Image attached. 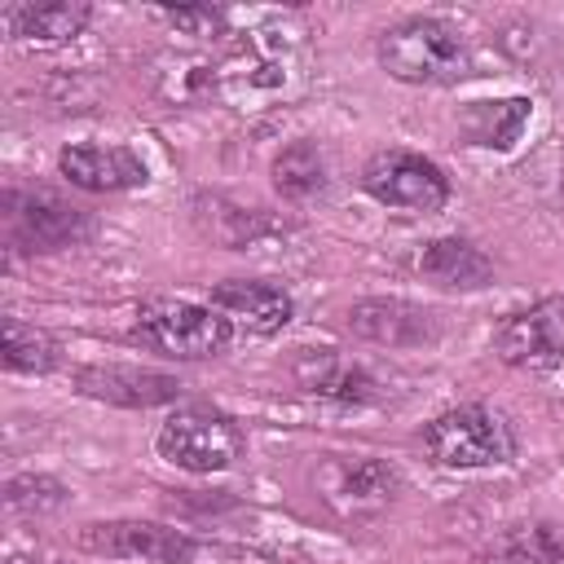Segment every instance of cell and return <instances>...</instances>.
<instances>
[{
	"mask_svg": "<svg viewBox=\"0 0 564 564\" xmlns=\"http://www.w3.org/2000/svg\"><path fill=\"white\" fill-rule=\"evenodd\" d=\"M13 564H53V560H13Z\"/></svg>",
	"mask_w": 564,
	"mask_h": 564,
	"instance_id": "cell-23",
	"label": "cell"
},
{
	"mask_svg": "<svg viewBox=\"0 0 564 564\" xmlns=\"http://www.w3.org/2000/svg\"><path fill=\"white\" fill-rule=\"evenodd\" d=\"M154 449L163 463H172L181 471L212 476V471H229L242 458L247 436L229 414H220L212 405H185L159 427Z\"/></svg>",
	"mask_w": 564,
	"mask_h": 564,
	"instance_id": "cell-4",
	"label": "cell"
},
{
	"mask_svg": "<svg viewBox=\"0 0 564 564\" xmlns=\"http://www.w3.org/2000/svg\"><path fill=\"white\" fill-rule=\"evenodd\" d=\"M322 498L339 511V516H370L379 507H388L401 489V476L392 463L370 458V454H330L322 463Z\"/></svg>",
	"mask_w": 564,
	"mask_h": 564,
	"instance_id": "cell-9",
	"label": "cell"
},
{
	"mask_svg": "<svg viewBox=\"0 0 564 564\" xmlns=\"http://www.w3.org/2000/svg\"><path fill=\"white\" fill-rule=\"evenodd\" d=\"M269 172H273V189L282 198H291V203H304V198L322 194V185H326V159H322L317 141H291V145H282Z\"/></svg>",
	"mask_w": 564,
	"mask_h": 564,
	"instance_id": "cell-19",
	"label": "cell"
},
{
	"mask_svg": "<svg viewBox=\"0 0 564 564\" xmlns=\"http://www.w3.org/2000/svg\"><path fill=\"white\" fill-rule=\"evenodd\" d=\"M79 551L101 560H137V564H189L203 546L185 529L159 520H93L75 533Z\"/></svg>",
	"mask_w": 564,
	"mask_h": 564,
	"instance_id": "cell-6",
	"label": "cell"
},
{
	"mask_svg": "<svg viewBox=\"0 0 564 564\" xmlns=\"http://www.w3.org/2000/svg\"><path fill=\"white\" fill-rule=\"evenodd\" d=\"M348 330L383 348H423L441 339V317L401 295H366L348 308Z\"/></svg>",
	"mask_w": 564,
	"mask_h": 564,
	"instance_id": "cell-10",
	"label": "cell"
},
{
	"mask_svg": "<svg viewBox=\"0 0 564 564\" xmlns=\"http://www.w3.org/2000/svg\"><path fill=\"white\" fill-rule=\"evenodd\" d=\"M75 388L93 401L106 405H123V410H154L181 397V379L167 370H150V366H123V361H106V366H79L75 370Z\"/></svg>",
	"mask_w": 564,
	"mask_h": 564,
	"instance_id": "cell-11",
	"label": "cell"
},
{
	"mask_svg": "<svg viewBox=\"0 0 564 564\" xmlns=\"http://www.w3.org/2000/svg\"><path fill=\"white\" fill-rule=\"evenodd\" d=\"M57 172L88 194H115V189H137L150 181L145 163L128 150V145H97V141H79L66 145L57 154Z\"/></svg>",
	"mask_w": 564,
	"mask_h": 564,
	"instance_id": "cell-12",
	"label": "cell"
},
{
	"mask_svg": "<svg viewBox=\"0 0 564 564\" xmlns=\"http://www.w3.org/2000/svg\"><path fill=\"white\" fill-rule=\"evenodd\" d=\"M295 383L313 397H330V401H375L379 383L370 379L366 366L335 357V352H308L295 361Z\"/></svg>",
	"mask_w": 564,
	"mask_h": 564,
	"instance_id": "cell-17",
	"label": "cell"
},
{
	"mask_svg": "<svg viewBox=\"0 0 564 564\" xmlns=\"http://www.w3.org/2000/svg\"><path fill=\"white\" fill-rule=\"evenodd\" d=\"M93 220L84 207L48 189H9L4 194V234L18 251H62L88 238Z\"/></svg>",
	"mask_w": 564,
	"mask_h": 564,
	"instance_id": "cell-7",
	"label": "cell"
},
{
	"mask_svg": "<svg viewBox=\"0 0 564 564\" xmlns=\"http://www.w3.org/2000/svg\"><path fill=\"white\" fill-rule=\"evenodd\" d=\"M529 123V97H502V101H471L467 115L458 119V132L467 145L485 150H511Z\"/></svg>",
	"mask_w": 564,
	"mask_h": 564,
	"instance_id": "cell-18",
	"label": "cell"
},
{
	"mask_svg": "<svg viewBox=\"0 0 564 564\" xmlns=\"http://www.w3.org/2000/svg\"><path fill=\"white\" fill-rule=\"evenodd\" d=\"M494 348L507 366L546 370L564 361V295H542L529 308H516L498 322Z\"/></svg>",
	"mask_w": 564,
	"mask_h": 564,
	"instance_id": "cell-8",
	"label": "cell"
},
{
	"mask_svg": "<svg viewBox=\"0 0 564 564\" xmlns=\"http://www.w3.org/2000/svg\"><path fill=\"white\" fill-rule=\"evenodd\" d=\"M159 18H163V22H172V26H176V31H185V35H212V31L225 22V13H220V9H212V4L159 9Z\"/></svg>",
	"mask_w": 564,
	"mask_h": 564,
	"instance_id": "cell-22",
	"label": "cell"
},
{
	"mask_svg": "<svg viewBox=\"0 0 564 564\" xmlns=\"http://www.w3.org/2000/svg\"><path fill=\"white\" fill-rule=\"evenodd\" d=\"M128 335L159 357L198 361V357H216L234 344V322L212 304H194V300H176V295H150L137 304Z\"/></svg>",
	"mask_w": 564,
	"mask_h": 564,
	"instance_id": "cell-2",
	"label": "cell"
},
{
	"mask_svg": "<svg viewBox=\"0 0 564 564\" xmlns=\"http://www.w3.org/2000/svg\"><path fill=\"white\" fill-rule=\"evenodd\" d=\"M361 189L383 203V207H397V212H441L449 203V176L441 163H432L427 154H414V150H401V145H388L379 154L366 159L361 167Z\"/></svg>",
	"mask_w": 564,
	"mask_h": 564,
	"instance_id": "cell-5",
	"label": "cell"
},
{
	"mask_svg": "<svg viewBox=\"0 0 564 564\" xmlns=\"http://www.w3.org/2000/svg\"><path fill=\"white\" fill-rule=\"evenodd\" d=\"M480 564H564V524L520 520L480 546Z\"/></svg>",
	"mask_w": 564,
	"mask_h": 564,
	"instance_id": "cell-16",
	"label": "cell"
},
{
	"mask_svg": "<svg viewBox=\"0 0 564 564\" xmlns=\"http://www.w3.org/2000/svg\"><path fill=\"white\" fill-rule=\"evenodd\" d=\"M375 57L401 84L445 88V84H458L471 70V40L449 18L414 13V18H401L388 31H379Z\"/></svg>",
	"mask_w": 564,
	"mask_h": 564,
	"instance_id": "cell-1",
	"label": "cell"
},
{
	"mask_svg": "<svg viewBox=\"0 0 564 564\" xmlns=\"http://www.w3.org/2000/svg\"><path fill=\"white\" fill-rule=\"evenodd\" d=\"M419 273L445 291H485L494 282V260L476 242L449 234V238H432L419 251Z\"/></svg>",
	"mask_w": 564,
	"mask_h": 564,
	"instance_id": "cell-15",
	"label": "cell"
},
{
	"mask_svg": "<svg viewBox=\"0 0 564 564\" xmlns=\"http://www.w3.org/2000/svg\"><path fill=\"white\" fill-rule=\"evenodd\" d=\"M0 352H4V370L9 375H48L57 366V339L40 326H26L18 317H4L0 322Z\"/></svg>",
	"mask_w": 564,
	"mask_h": 564,
	"instance_id": "cell-20",
	"label": "cell"
},
{
	"mask_svg": "<svg viewBox=\"0 0 564 564\" xmlns=\"http://www.w3.org/2000/svg\"><path fill=\"white\" fill-rule=\"evenodd\" d=\"M212 308H220L229 322H242L256 335H273L295 317V304L282 286L256 282V278H225L212 286Z\"/></svg>",
	"mask_w": 564,
	"mask_h": 564,
	"instance_id": "cell-13",
	"label": "cell"
},
{
	"mask_svg": "<svg viewBox=\"0 0 564 564\" xmlns=\"http://www.w3.org/2000/svg\"><path fill=\"white\" fill-rule=\"evenodd\" d=\"M93 22L84 0H53V4H4L0 26L18 44H66Z\"/></svg>",
	"mask_w": 564,
	"mask_h": 564,
	"instance_id": "cell-14",
	"label": "cell"
},
{
	"mask_svg": "<svg viewBox=\"0 0 564 564\" xmlns=\"http://www.w3.org/2000/svg\"><path fill=\"white\" fill-rule=\"evenodd\" d=\"M423 449L436 467L476 471V467L511 463L516 458V432L489 405H454L423 427Z\"/></svg>",
	"mask_w": 564,
	"mask_h": 564,
	"instance_id": "cell-3",
	"label": "cell"
},
{
	"mask_svg": "<svg viewBox=\"0 0 564 564\" xmlns=\"http://www.w3.org/2000/svg\"><path fill=\"white\" fill-rule=\"evenodd\" d=\"M70 489L57 480V476H44V471H18L4 480V507L18 511V516H44V511H57L66 507Z\"/></svg>",
	"mask_w": 564,
	"mask_h": 564,
	"instance_id": "cell-21",
	"label": "cell"
}]
</instances>
